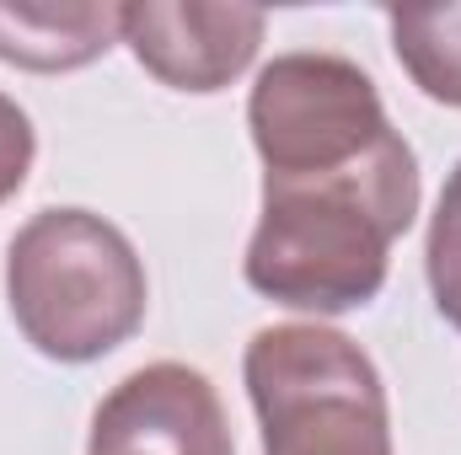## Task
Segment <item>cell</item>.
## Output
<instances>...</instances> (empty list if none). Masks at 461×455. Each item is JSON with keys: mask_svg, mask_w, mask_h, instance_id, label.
I'll list each match as a JSON object with an SVG mask.
<instances>
[{"mask_svg": "<svg viewBox=\"0 0 461 455\" xmlns=\"http://www.w3.org/2000/svg\"><path fill=\"white\" fill-rule=\"evenodd\" d=\"M419 156L392 129L339 172L263 177V210L247 241V284L290 311L344 317L381 295L392 246L419 215Z\"/></svg>", "mask_w": 461, "mask_h": 455, "instance_id": "cell-1", "label": "cell"}, {"mask_svg": "<svg viewBox=\"0 0 461 455\" xmlns=\"http://www.w3.org/2000/svg\"><path fill=\"white\" fill-rule=\"evenodd\" d=\"M5 306L16 333L54 364H92L140 333L150 279L134 241L81 210H38L5 246Z\"/></svg>", "mask_w": 461, "mask_h": 455, "instance_id": "cell-2", "label": "cell"}, {"mask_svg": "<svg viewBox=\"0 0 461 455\" xmlns=\"http://www.w3.org/2000/svg\"><path fill=\"white\" fill-rule=\"evenodd\" d=\"M263 455H392V407L375 359L322 322L258 327L241 353Z\"/></svg>", "mask_w": 461, "mask_h": 455, "instance_id": "cell-3", "label": "cell"}, {"mask_svg": "<svg viewBox=\"0 0 461 455\" xmlns=\"http://www.w3.org/2000/svg\"><path fill=\"white\" fill-rule=\"evenodd\" d=\"M247 129L263 177H312L370 156L392 134V118L375 81L354 59L295 49L274 54L258 70L247 97Z\"/></svg>", "mask_w": 461, "mask_h": 455, "instance_id": "cell-4", "label": "cell"}, {"mask_svg": "<svg viewBox=\"0 0 461 455\" xmlns=\"http://www.w3.org/2000/svg\"><path fill=\"white\" fill-rule=\"evenodd\" d=\"M86 455H236V440L210 375L156 359L97 402Z\"/></svg>", "mask_w": 461, "mask_h": 455, "instance_id": "cell-5", "label": "cell"}, {"mask_svg": "<svg viewBox=\"0 0 461 455\" xmlns=\"http://www.w3.org/2000/svg\"><path fill=\"white\" fill-rule=\"evenodd\" d=\"M123 43L145 76L172 92H226L258 59L268 16L258 5H210V0H134L118 5Z\"/></svg>", "mask_w": 461, "mask_h": 455, "instance_id": "cell-6", "label": "cell"}, {"mask_svg": "<svg viewBox=\"0 0 461 455\" xmlns=\"http://www.w3.org/2000/svg\"><path fill=\"white\" fill-rule=\"evenodd\" d=\"M113 43H123V16L118 5L97 0H49V5H27V0H0V65L32 70V76H59V70H81L92 59H103Z\"/></svg>", "mask_w": 461, "mask_h": 455, "instance_id": "cell-7", "label": "cell"}, {"mask_svg": "<svg viewBox=\"0 0 461 455\" xmlns=\"http://www.w3.org/2000/svg\"><path fill=\"white\" fill-rule=\"evenodd\" d=\"M392 54L408 70V81L440 103L461 108V0L446 5H392L386 11Z\"/></svg>", "mask_w": 461, "mask_h": 455, "instance_id": "cell-8", "label": "cell"}, {"mask_svg": "<svg viewBox=\"0 0 461 455\" xmlns=\"http://www.w3.org/2000/svg\"><path fill=\"white\" fill-rule=\"evenodd\" d=\"M424 273H429V295L435 311L461 333V161L451 166L435 215H429V236H424Z\"/></svg>", "mask_w": 461, "mask_h": 455, "instance_id": "cell-9", "label": "cell"}, {"mask_svg": "<svg viewBox=\"0 0 461 455\" xmlns=\"http://www.w3.org/2000/svg\"><path fill=\"white\" fill-rule=\"evenodd\" d=\"M32 156H38V129H32V118H27V108H22L16 97L0 92V204L22 193V183H27V172H32Z\"/></svg>", "mask_w": 461, "mask_h": 455, "instance_id": "cell-10", "label": "cell"}]
</instances>
